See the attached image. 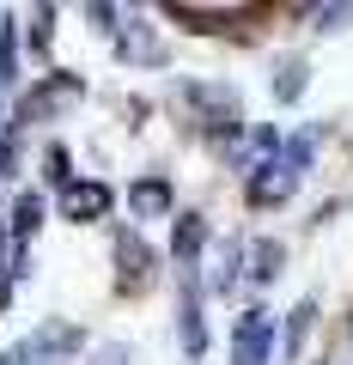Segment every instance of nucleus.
Instances as JSON below:
<instances>
[{
    "label": "nucleus",
    "instance_id": "13",
    "mask_svg": "<svg viewBox=\"0 0 353 365\" xmlns=\"http://www.w3.org/2000/svg\"><path fill=\"white\" fill-rule=\"evenodd\" d=\"M0 79H6V86L19 79V19L0 25Z\"/></svg>",
    "mask_w": 353,
    "mask_h": 365
},
{
    "label": "nucleus",
    "instance_id": "17",
    "mask_svg": "<svg viewBox=\"0 0 353 365\" xmlns=\"http://www.w3.org/2000/svg\"><path fill=\"white\" fill-rule=\"evenodd\" d=\"M311 25H317V31H341V25H353V6H317Z\"/></svg>",
    "mask_w": 353,
    "mask_h": 365
},
{
    "label": "nucleus",
    "instance_id": "19",
    "mask_svg": "<svg viewBox=\"0 0 353 365\" xmlns=\"http://www.w3.org/2000/svg\"><path fill=\"white\" fill-rule=\"evenodd\" d=\"M43 165H49V182L73 189V170H67V153H61V146H49V158H43Z\"/></svg>",
    "mask_w": 353,
    "mask_h": 365
},
{
    "label": "nucleus",
    "instance_id": "16",
    "mask_svg": "<svg viewBox=\"0 0 353 365\" xmlns=\"http://www.w3.org/2000/svg\"><path fill=\"white\" fill-rule=\"evenodd\" d=\"M49 37H55V6H37V13H31V49H49Z\"/></svg>",
    "mask_w": 353,
    "mask_h": 365
},
{
    "label": "nucleus",
    "instance_id": "8",
    "mask_svg": "<svg viewBox=\"0 0 353 365\" xmlns=\"http://www.w3.org/2000/svg\"><path fill=\"white\" fill-rule=\"evenodd\" d=\"M116 262H122V274H116V287L122 292H134V287H146V262H153V256H146V244H140V237H122V244H116Z\"/></svg>",
    "mask_w": 353,
    "mask_h": 365
},
{
    "label": "nucleus",
    "instance_id": "18",
    "mask_svg": "<svg viewBox=\"0 0 353 365\" xmlns=\"http://www.w3.org/2000/svg\"><path fill=\"white\" fill-rule=\"evenodd\" d=\"M237 262H244V244H225V256H220V274H213V287H232V274H237Z\"/></svg>",
    "mask_w": 353,
    "mask_h": 365
},
{
    "label": "nucleus",
    "instance_id": "2",
    "mask_svg": "<svg viewBox=\"0 0 353 365\" xmlns=\"http://www.w3.org/2000/svg\"><path fill=\"white\" fill-rule=\"evenodd\" d=\"M183 104L201 116V128H208V134H237V128H244V110H237V91L232 86L189 79V86H183Z\"/></svg>",
    "mask_w": 353,
    "mask_h": 365
},
{
    "label": "nucleus",
    "instance_id": "3",
    "mask_svg": "<svg viewBox=\"0 0 353 365\" xmlns=\"http://www.w3.org/2000/svg\"><path fill=\"white\" fill-rule=\"evenodd\" d=\"M268 353H275V317L244 311L232 329V365H268Z\"/></svg>",
    "mask_w": 353,
    "mask_h": 365
},
{
    "label": "nucleus",
    "instance_id": "14",
    "mask_svg": "<svg viewBox=\"0 0 353 365\" xmlns=\"http://www.w3.org/2000/svg\"><path fill=\"white\" fill-rule=\"evenodd\" d=\"M299 91H305V61H280L275 67V98H280V104H292Z\"/></svg>",
    "mask_w": 353,
    "mask_h": 365
},
{
    "label": "nucleus",
    "instance_id": "12",
    "mask_svg": "<svg viewBox=\"0 0 353 365\" xmlns=\"http://www.w3.org/2000/svg\"><path fill=\"white\" fill-rule=\"evenodd\" d=\"M311 323H317V304H311V299H305V304H299V311H292V317H287V335H280V353H287V359H292V353H299V347H305V335H311Z\"/></svg>",
    "mask_w": 353,
    "mask_h": 365
},
{
    "label": "nucleus",
    "instance_id": "21",
    "mask_svg": "<svg viewBox=\"0 0 353 365\" xmlns=\"http://www.w3.org/2000/svg\"><path fill=\"white\" fill-rule=\"evenodd\" d=\"M86 13L98 19V31H116V6H86Z\"/></svg>",
    "mask_w": 353,
    "mask_h": 365
},
{
    "label": "nucleus",
    "instance_id": "11",
    "mask_svg": "<svg viewBox=\"0 0 353 365\" xmlns=\"http://www.w3.org/2000/svg\"><path fill=\"white\" fill-rule=\"evenodd\" d=\"M177 329H183V353H189V359H201V353H208V329H201V304H195V292L183 299V317H177Z\"/></svg>",
    "mask_w": 353,
    "mask_h": 365
},
{
    "label": "nucleus",
    "instance_id": "15",
    "mask_svg": "<svg viewBox=\"0 0 353 365\" xmlns=\"http://www.w3.org/2000/svg\"><path fill=\"white\" fill-rule=\"evenodd\" d=\"M250 256H256V268H250V280H275V274H280V244H275V237H262V244L250 250Z\"/></svg>",
    "mask_w": 353,
    "mask_h": 365
},
{
    "label": "nucleus",
    "instance_id": "10",
    "mask_svg": "<svg viewBox=\"0 0 353 365\" xmlns=\"http://www.w3.org/2000/svg\"><path fill=\"white\" fill-rule=\"evenodd\" d=\"M116 49L128 55V61H158V37L140 25V19H134L128 31H116Z\"/></svg>",
    "mask_w": 353,
    "mask_h": 365
},
{
    "label": "nucleus",
    "instance_id": "6",
    "mask_svg": "<svg viewBox=\"0 0 353 365\" xmlns=\"http://www.w3.org/2000/svg\"><path fill=\"white\" fill-rule=\"evenodd\" d=\"M201 244H208V220H201V213H177V220H170V256L183 262V268H195Z\"/></svg>",
    "mask_w": 353,
    "mask_h": 365
},
{
    "label": "nucleus",
    "instance_id": "1",
    "mask_svg": "<svg viewBox=\"0 0 353 365\" xmlns=\"http://www.w3.org/2000/svg\"><path fill=\"white\" fill-rule=\"evenodd\" d=\"M79 329L73 323H43V329H31L25 341H13V347L0 353V365H67L79 353Z\"/></svg>",
    "mask_w": 353,
    "mask_h": 365
},
{
    "label": "nucleus",
    "instance_id": "5",
    "mask_svg": "<svg viewBox=\"0 0 353 365\" xmlns=\"http://www.w3.org/2000/svg\"><path fill=\"white\" fill-rule=\"evenodd\" d=\"M110 201H116V195H110L104 182H73V189H61V213H67L73 225L104 220V213H110Z\"/></svg>",
    "mask_w": 353,
    "mask_h": 365
},
{
    "label": "nucleus",
    "instance_id": "22",
    "mask_svg": "<svg viewBox=\"0 0 353 365\" xmlns=\"http://www.w3.org/2000/svg\"><path fill=\"white\" fill-rule=\"evenodd\" d=\"M0 128H6V122H0Z\"/></svg>",
    "mask_w": 353,
    "mask_h": 365
},
{
    "label": "nucleus",
    "instance_id": "7",
    "mask_svg": "<svg viewBox=\"0 0 353 365\" xmlns=\"http://www.w3.org/2000/svg\"><path fill=\"white\" fill-rule=\"evenodd\" d=\"M128 207L140 213V220H165V213H170V182L165 177H140L128 189Z\"/></svg>",
    "mask_w": 353,
    "mask_h": 365
},
{
    "label": "nucleus",
    "instance_id": "4",
    "mask_svg": "<svg viewBox=\"0 0 353 365\" xmlns=\"http://www.w3.org/2000/svg\"><path fill=\"white\" fill-rule=\"evenodd\" d=\"M292 189H299V170H292L287 158H268V165H256V177H250V201H256V207H280Z\"/></svg>",
    "mask_w": 353,
    "mask_h": 365
},
{
    "label": "nucleus",
    "instance_id": "9",
    "mask_svg": "<svg viewBox=\"0 0 353 365\" xmlns=\"http://www.w3.org/2000/svg\"><path fill=\"white\" fill-rule=\"evenodd\" d=\"M43 225V195H19L13 201V225H6V237H13V250H31V237H37Z\"/></svg>",
    "mask_w": 353,
    "mask_h": 365
},
{
    "label": "nucleus",
    "instance_id": "20",
    "mask_svg": "<svg viewBox=\"0 0 353 365\" xmlns=\"http://www.w3.org/2000/svg\"><path fill=\"white\" fill-rule=\"evenodd\" d=\"M311 146H317L311 134H299V140H287V153H280V158H287L292 170H305V165H311Z\"/></svg>",
    "mask_w": 353,
    "mask_h": 365
}]
</instances>
